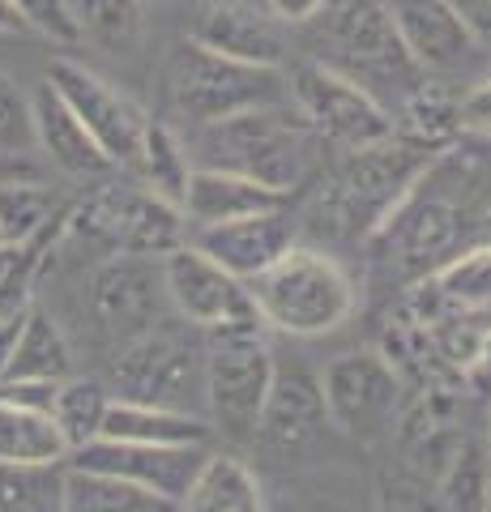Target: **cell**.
<instances>
[{
  "label": "cell",
  "mask_w": 491,
  "mask_h": 512,
  "mask_svg": "<svg viewBox=\"0 0 491 512\" xmlns=\"http://www.w3.org/2000/svg\"><path fill=\"white\" fill-rule=\"evenodd\" d=\"M329 0H265V9L274 13L282 26H304V22H316L325 13Z\"/></svg>",
  "instance_id": "38"
},
{
  "label": "cell",
  "mask_w": 491,
  "mask_h": 512,
  "mask_svg": "<svg viewBox=\"0 0 491 512\" xmlns=\"http://www.w3.org/2000/svg\"><path fill=\"white\" fill-rule=\"evenodd\" d=\"M201 47L210 52H223L231 60L244 64H261V69H282L287 64V39H282V22L274 13H257L252 5L240 0H218L197 18L193 35Z\"/></svg>",
  "instance_id": "17"
},
{
  "label": "cell",
  "mask_w": 491,
  "mask_h": 512,
  "mask_svg": "<svg viewBox=\"0 0 491 512\" xmlns=\"http://www.w3.org/2000/svg\"><path fill=\"white\" fill-rule=\"evenodd\" d=\"M445 512H491V453L483 444L462 440L453 461L440 474Z\"/></svg>",
  "instance_id": "31"
},
{
  "label": "cell",
  "mask_w": 491,
  "mask_h": 512,
  "mask_svg": "<svg viewBox=\"0 0 491 512\" xmlns=\"http://www.w3.org/2000/svg\"><path fill=\"white\" fill-rule=\"evenodd\" d=\"M432 282L449 299V308L487 312L491 308V244H474L466 252H457L449 265L436 269Z\"/></svg>",
  "instance_id": "33"
},
{
  "label": "cell",
  "mask_w": 491,
  "mask_h": 512,
  "mask_svg": "<svg viewBox=\"0 0 491 512\" xmlns=\"http://www.w3.org/2000/svg\"><path fill=\"white\" fill-rule=\"evenodd\" d=\"M321 146V133L299 111H287L282 103L248 107L240 116L205 124L197 133V150L205 154L201 167H227L252 175V180L287 192V197L312 175Z\"/></svg>",
  "instance_id": "2"
},
{
  "label": "cell",
  "mask_w": 491,
  "mask_h": 512,
  "mask_svg": "<svg viewBox=\"0 0 491 512\" xmlns=\"http://www.w3.org/2000/svg\"><path fill=\"white\" fill-rule=\"evenodd\" d=\"M325 427H329V410H325L321 372H312L299 355L278 359L274 384H269L261 410L257 444L274 457H299L325 436Z\"/></svg>",
  "instance_id": "14"
},
{
  "label": "cell",
  "mask_w": 491,
  "mask_h": 512,
  "mask_svg": "<svg viewBox=\"0 0 491 512\" xmlns=\"http://www.w3.org/2000/svg\"><path fill=\"white\" fill-rule=\"evenodd\" d=\"M30 116H35V146L65 175H103L116 167L52 82L30 94Z\"/></svg>",
  "instance_id": "20"
},
{
  "label": "cell",
  "mask_w": 491,
  "mask_h": 512,
  "mask_svg": "<svg viewBox=\"0 0 491 512\" xmlns=\"http://www.w3.org/2000/svg\"><path fill=\"white\" fill-rule=\"evenodd\" d=\"M287 201H291L287 192L252 180V175L227 171V167H193L188 197H184V218H188V231H201V227H218V222L282 210Z\"/></svg>",
  "instance_id": "19"
},
{
  "label": "cell",
  "mask_w": 491,
  "mask_h": 512,
  "mask_svg": "<svg viewBox=\"0 0 491 512\" xmlns=\"http://www.w3.org/2000/svg\"><path fill=\"white\" fill-rule=\"evenodd\" d=\"M107 406H112V393H107L99 380L69 376L65 384H60V397H56L52 419L60 423V431H65L69 453H73V448H82V444H90V440H99V436H103Z\"/></svg>",
  "instance_id": "32"
},
{
  "label": "cell",
  "mask_w": 491,
  "mask_h": 512,
  "mask_svg": "<svg viewBox=\"0 0 491 512\" xmlns=\"http://www.w3.org/2000/svg\"><path fill=\"white\" fill-rule=\"evenodd\" d=\"M167 86H171V103H176L180 116L205 128L227 116H240L248 107L282 103L287 77H282V69H261V64L231 60L223 52L201 47L197 39H188L171 56Z\"/></svg>",
  "instance_id": "5"
},
{
  "label": "cell",
  "mask_w": 491,
  "mask_h": 512,
  "mask_svg": "<svg viewBox=\"0 0 491 512\" xmlns=\"http://www.w3.org/2000/svg\"><path fill=\"white\" fill-rule=\"evenodd\" d=\"M65 512H184V508L176 500H167V495L150 491V487L69 466Z\"/></svg>",
  "instance_id": "26"
},
{
  "label": "cell",
  "mask_w": 491,
  "mask_h": 512,
  "mask_svg": "<svg viewBox=\"0 0 491 512\" xmlns=\"http://www.w3.org/2000/svg\"><path fill=\"white\" fill-rule=\"evenodd\" d=\"M69 376H73V350L65 329L56 325L47 308L30 303L5 380H69Z\"/></svg>",
  "instance_id": "24"
},
{
  "label": "cell",
  "mask_w": 491,
  "mask_h": 512,
  "mask_svg": "<svg viewBox=\"0 0 491 512\" xmlns=\"http://www.w3.org/2000/svg\"><path fill=\"white\" fill-rule=\"evenodd\" d=\"M60 384H65V380H0V397L13 402V406L52 414L56 397H60Z\"/></svg>",
  "instance_id": "37"
},
{
  "label": "cell",
  "mask_w": 491,
  "mask_h": 512,
  "mask_svg": "<svg viewBox=\"0 0 491 512\" xmlns=\"http://www.w3.org/2000/svg\"><path fill=\"white\" fill-rule=\"evenodd\" d=\"M325 410L329 427H338L346 440L376 444L398 427V414L406 402V380L385 350H342L325 363Z\"/></svg>",
  "instance_id": "8"
},
{
  "label": "cell",
  "mask_w": 491,
  "mask_h": 512,
  "mask_svg": "<svg viewBox=\"0 0 491 512\" xmlns=\"http://www.w3.org/2000/svg\"><path fill=\"white\" fill-rule=\"evenodd\" d=\"M35 150V116H30V94L0 69V154Z\"/></svg>",
  "instance_id": "35"
},
{
  "label": "cell",
  "mask_w": 491,
  "mask_h": 512,
  "mask_svg": "<svg viewBox=\"0 0 491 512\" xmlns=\"http://www.w3.org/2000/svg\"><path fill=\"white\" fill-rule=\"evenodd\" d=\"M65 214H56L52 188L35 180H0V231L5 244H30L43 231H52Z\"/></svg>",
  "instance_id": "30"
},
{
  "label": "cell",
  "mask_w": 491,
  "mask_h": 512,
  "mask_svg": "<svg viewBox=\"0 0 491 512\" xmlns=\"http://www.w3.org/2000/svg\"><path fill=\"white\" fill-rule=\"evenodd\" d=\"M163 278H167V299L188 325L210 329L223 320L240 316H261L252 303L248 282L227 274L214 256H205L197 244H180L176 252L163 256Z\"/></svg>",
  "instance_id": "15"
},
{
  "label": "cell",
  "mask_w": 491,
  "mask_h": 512,
  "mask_svg": "<svg viewBox=\"0 0 491 512\" xmlns=\"http://www.w3.org/2000/svg\"><path fill=\"white\" fill-rule=\"evenodd\" d=\"M0 461H9V466L69 461V440L52 414L13 406L0 397Z\"/></svg>",
  "instance_id": "25"
},
{
  "label": "cell",
  "mask_w": 491,
  "mask_h": 512,
  "mask_svg": "<svg viewBox=\"0 0 491 512\" xmlns=\"http://www.w3.org/2000/svg\"><path fill=\"white\" fill-rule=\"evenodd\" d=\"M188 244H197L205 256H214V261L240 282H252L295 248V218L287 214V205H282V210H269V214L201 227V231H193Z\"/></svg>",
  "instance_id": "16"
},
{
  "label": "cell",
  "mask_w": 491,
  "mask_h": 512,
  "mask_svg": "<svg viewBox=\"0 0 491 512\" xmlns=\"http://www.w3.org/2000/svg\"><path fill=\"white\" fill-rule=\"evenodd\" d=\"M205 461H210V444H133V440H107V436L69 453V466L77 470L124 478V483L150 487L176 504H184V495L193 491Z\"/></svg>",
  "instance_id": "13"
},
{
  "label": "cell",
  "mask_w": 491,
  "mask_h": 512,
  "mask_svg": "<svg viewBox=\"0 0 491 512\" xmlns=\"http://www.w3.org/2000/svg\"><path fill=\"white\" fill-rule=\"evenodd\" d=\"M69 9L82 26V39L116 56L133 52L141 43V30H146L141 0H69Z\"/></svg>",
  "instance_id": "29"
},
{
  "label": "cell",
  "mask_w": 491,
  "mask_h": 512,
  "mask_svg": "<svg viewBox=\"0 0 491 512\" xmlns=\"http://www.w3.org/2000/svg\"><path fill=\"white\" fill-rule=\"evenodd\" d=\"M398 133L415 146L445 154L449 146H457L466 133L462 120V99L453 90L436 86V82H419L415 90L402 94V116H398Z\"/></svg>",
  "instance_id": "22"
},
{
  "label": "cell",
  "mask_w": 491,
  "mask_h": 512,
  "mask_svg": "<svg viewBox=\"0 0 491 512\" xmlns=\"http://www.w3.org/2000/svg\"><path fill=\"white\" fill-rule=\"evenodd\" d=\"M69 461L9 466L0 461V512H65Z\"/></svg>",
  "instance_id": "28"
},
{
  "label": "cell",
  "mask_w": 491,
  "mask_h": 512,
  "mask_svg": "<svg viewBox=\"0 0 491 512\" xmlns=\"http://www.w3.org/2000/svg\"><path fill=\"white\" fill-rule=\"evenodd\" d=\"M112 380L120 397H133V402L193 410L197 402H205V346L197 350L180 333L154 325L137 338L120 342Z\"/></svg>",
  "instance_id": "10"
},
{
  "label": "cell",
  "mask_w": 491,
  "mask_h": 512,
  "mask_svg": "<svg viewBox=\"0 0 491 512\" xmlns=\"http://www.w3.org/2000/svg\"><path fill=\"white\" fill-rule=\"evenodd\" d=\"M287 512H351V508H346L342 500H304V504H295Z\"/></svg>",
  "instance_id": "42"
},
{
  "label": "cell",
  "mask_w": 491,
  "mask_h": 512,
  "mask_svg": "<svg viewBox=\"0 0 491 512\" xmlns=\"http://www.w3.org/2000/svg\"><path fill=\"white\" fill-rule=\"evenodd\" d=\"M252 303L274 333L325 338L355 312V282L338 256L321 248H291L274 269L248 282Z\"/></svg>",
  "instance_id": "3"
},
{
  "label": "cell",
  "mask_w": 491,
  "mask_h": 512,
  "mask_svg": "<svg viewBox=\"0 0 491 512\" xmlns=\"http://www.w3.org/2000/svg\"><path fill=\"white\" fill-rule=\"evenodd\" d=\"M205 333V406L218 431L231 440H257L261 410L274 384L278 355L269 346V329L261 316L223 320Z\"/></svg>",
  "instance_id": "4"
},
{
  "label": "cell",
  "mask_w": 491,
  "mask_h": 512,
  "mask_svg": "<svg viewBox=\"0 0 491 512\" xmlns=\"http://www.w3.org/2000/svg\"><path fill=\"white\" fill-rule=\"evenodd\" d=\"M325 26V43L334 52V69L346 77H355L372 90V82H389L415 90L423 82L419 60L406 52V43L398 35L389 0H329L321 13Z\"/></svg>",
  "instance_id": "7"
},
{
  "label": "cell",
  "mask_w": 491,
  "mask_h": 512,
  "mask_svg": "<svg viewBox=\"0 0 491 512\" xmlns=\"http://www.w3.org/2000/svg\"><path fill=\"white\" fill-rule=\"evenodd\" d=\"M133 175L150 192H158V197H167V201H176L180 210H184L188 180H193V163H188V146L180 141L176 128L163 124V120H150Z\"/></svg>",
  "instance_id": "27"
},
{
  "label": "cell",
  "mask_w": 491,
  "mask_h": 512,
  "mask_svg": "<svg viewBox=\"0 0 491 512\" xmlns=\"http://www.w3.org/2000/svg\"><path fill=\"white\" fill-rule=\"evenodd\" d=\"M389 9L406 52L419 60L423 73L457 69V64L479 56V39L470 35V26L449 0H389Z\"/></svg>",
  "instance_id": "18"
},
{
  "label": "cell",
  "mask_w": 491,
  "mask_h": 512,
  "mask_svg": "<svg viewBox=\"0 0 491 512\" xmlns=\"http://www.w3.org/2000/svg\"><path fill=\"white\" fill-rule=\"evenodd\" d=\"M184 512H265V487L240 457L210 453L193 491L184 495Z\"/></svg>",
  "instance_id": "23"
},
{
  "label": "cell",
  "mask_w": 491,
  "mask_h": 512,
  "mask_svg": "<svg viewBox=\"0 0 491 512\" xmlns=\"http://www.w3.org/2000/svg\"><path fill=\"white\" fill-rule=\"evenodd\" d=\"M163 299H167L163 256L107 252L103 261L90 269V282H86L90 316L103 333H112L120 342L154 329L158 316H163Z\"/></svg>",
  "instance_id": "12"
},
{
  "label": "cell",
  "mask_w": 491,
  "mask_h": 512,
  "mask_svg": "<svg viewBox=\"0 0 491 512\" xmlns=\"http://www.w3.org/2000/svg\"><path fill=\"white\" fill-rule=\"evenodd\" d=\"M18 5V13L26 18L30 35H39L47 43L56 47H82V26H77L69 0H13Z\"/></svg>",
  "instance_id": "36"
},
{
  "label": "cell",
  "mask_w": 491,
  "mask_h": 512,
  "mask_svg": "<svg viewBox=\"0 0 491 512\" xmlns=\"http://www.w3.org/2000/svg\"><path fill=\"white\" fill-rule=\"evenodd\" d=\"M462 384L474 397H491V329H487V338L479 346V355H474V363L462 372Z\"/></svg>",
  "instance_id": "40"
},
{
  "label": "cell",
  "mask_w": 491,
  "mask_h": 512,
  "mask_svg": "<svg viewBox=\"0 0 491 512\" xmlns=\"http://www.w3.org/2000/svg\"><path fill=\"white\" fill-rule=\"evenodd\" d=\"M432 158V150L406 141L402 133L363 150H342V163L325 175L312 210L334 235L368 244L406 201V192L419 184V175L432 167Z\"/></svg>",
  "instance_id": "1"
},
{
  "label": "cell",
  "mask_w": 491,
  "mask_h": 512,
  "mask_svg": "<svg viewBox=\"0 0 491 512\" xmlns=\"http://www.w3.org/2000/svg\"><path fill=\"white\" fill-rule=\"evenodd\" d=\"M287 90H291L295 111L321 133V141H329V146L363 150V146H376V141H389L398 133L393 111L363 82L346 77L329 60L299 64V69L287 77Z\"/></svg>",
  "instance_id": "9"
},
{
  "label": "cell",
  "mask_w": 491,
  "mask_h": 512,
  "mask_svg": "<svg viewBox=\"0 0 491 512\" xmlns=\"http://www.w3.org/2000/svg\"><path fill=\"white\" fill-rule=\"evenodd\" d=\"M47 82L60 90V99L77 111V120L90 128V137L99 141L103 154L116 167L137 171L141 141H146V128H150V116L141 111L137 99H129L120 86H112L107 77L86 69L73 56H56L52 69H47Z\"/></svg>",
  "instance_id": "11"
},
{
  "label": "cell",
  "mask_w": 491,
  "mask_h": 512,
  "mask_svg": "<svg viewBox=\"0 0 491 512\" xmlns=\"http://www.w3.org/2000/svg\"><path fill=\"white\" fill-rule=\"evenodd\" d=\"M449 5L462 13V22L479 39V47H491V0H449Z\"/></svg>",
  "instance_id": "39"
},
{
  "label": "cell",
  "mask_w": 491,
  "mask_h": 512,
  "mask_svg": "<svg viewBox=\"0 0 491 512\" xmlns=\"http://www.w3.org/2000/svg\"><path fill=\"white\" fill-rule=\"evenodd\" d=\"M107 440H133V444H210L214 427L193 410H171L133 402V397H112L103 419Z\"/></svg>",
  "instance_id": "21"
},
{
  "label": "cell",
  "mask_w": 491,
  "mask_h": 512,
  "mask_svg": "<svg viewBox=\"0 0 491 512\" xmlns=\"http://www.w3.org/2000/svg\"><path fill=\"white\" fill-rule=\"evenodd\" d=\"M380 512H445L440 504V483L419 470H398L380 478V495H376Z\"/></svg>",
  "instance_id": "34"
},
{
  "label": "cell",
  "mask_w": 491,
  "mask_h": 512,
  "mask_svg": "<svg viewBox=\"0 0 491 512\" xmlns=\"http://www.w3.org/2000/svg\"><path fill=\"white\" fill-rule=\"evenodd\" d=\"M0 35H30V26L13 0H0Z\"/></svg>",
  "instance_id": "41"
},
{
  "label": "cell",
  "mask_w": 491,
  "mask_h": 512,
  "mask_svg": "<svg viewBox=\"0 0 491 512\" xmlns=\"http://www.w3.org/2000/svg\"><path fill=\"white\" fill-rule=\"evenodd\" d=\"M65 235H82L103 252L167 256L188 244V218L176 201L158 197L146 184H107L65 214Z\"/></svg>",
  "instance_id": "6"
},
{
  "label": "cell",
  "mask_w": 491,
  "mask_h": 512,
  "mask_svg": "<svg viewBox=\"0 0 491 512\" xmlns=\"http://www.w3.org/2000/svg\"><path fill=\"white\" fill-rule=\"evenodd\" d=\"M487 453H491V431H487Z\"/></svg>",
  "instance_id": "43"
},
{
  "label": "cell",
  "mask_w": 491,
  "mask_h": 512,
  "mask_svg": "<svg viewBox=\"0 0 491 512\" xmlns=\"http://www.w3.org/2000/svg\"><path fill=\"white\" fill-rule=\"evenodd\" d=\"M0 248H5V231H0Z\"/></svg>",
  "instance_id": "44"
}]
</instances>
